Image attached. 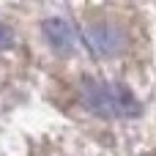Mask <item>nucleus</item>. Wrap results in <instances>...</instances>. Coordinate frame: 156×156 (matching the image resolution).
Returning <instances> with one entry per match:
<instances>
[{
	"label": "nucleus",
	"instance_id": "1",
	"mask_svg": "<svg viewBox=\"0 0 156 156\" xmlns=\"http://www.w3.org/2000/svg\"><path fill=\"white\" fill-rule=\"evenodd\" d=\"M80 99L99 118H137L143 110L140 101L134 99V93L121 82L85 80L80 88Z\"/></svg>",
	"mask_w": 156,
	"mask_h": 156
},
{
	"label": "nucleus",
	"instance_id": "2",
	"mask_svg": "<svg viewBox=\"0 0 156 156\" xmlns=\"http://www.w3.org/2000/svg\"><path fill=\"white\" fill-rule=\"evenodd\" d=\"M82 36H85V44L90 47V52L99 58H115L126 47V33L112 22H90V25H85Z\"/></svg>",
	"mask_w": 156,
	"mask_h": 156
},
{
	"label": "nucleus",
	"instance_id": "4",
	"mask_svg": "<svg viewBox=\"0 0 156 156\" xmlns=\"http://www.w3.org/2000/svg\"><path fill=\"white\" fill-rule=\"evenodd\" d=\"M11 44H14V30H11L8 25H3V22H0V52H3V49H8Z\"/></svg>",
	"mask_w": 156,
	"mask_h": 156
},
{
	"label": "nucleus",
	"instance_id": "3",
	"mask_svg": "<svg viewBox=\"0 0 156 156\" xmlns=\"http://www.w3.org/2000/svg\"><path fill=\"white\" fill-rule=\"evenodd\" d=\"M41 33H44V38H47V44L52 47L55 55L69 58V55L74 52V47H77L74 30H71V25H69L63 16H49V19H44Z\"/></svg>",
	"mask_w": 156,
	"mask_h": 156
}]
</instances>
